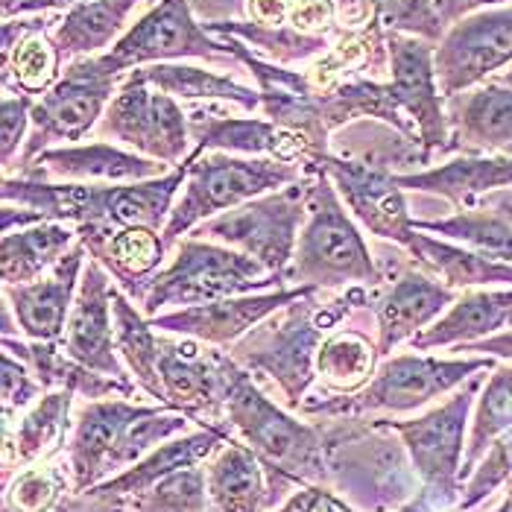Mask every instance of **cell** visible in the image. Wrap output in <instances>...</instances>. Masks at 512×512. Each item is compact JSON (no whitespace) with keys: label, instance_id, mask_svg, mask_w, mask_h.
Here are the masks:
<instances>
[{"label":"cell","instance_id":"1","mask_svg":"<svg viewBox=\"0 0 512 512\" xmlns=\"http://www.w3.org/2000/svg\"><path fill=\"white\" fill-rule=\"evenodd\" d=\"M328 293L334 290H316L296 299L293 305L267 316L229 349L246 372L276 384L290 413L302 410L308 390L314 387L316 355L328 331L355 311H372L375 302L372 287H349L334 299H328Z\"/></svg>","mask_w":512,"mask_h":512},{"label":"cell","instance_id":"2","mask_svg":"<svg viewBox=\"0 0 512 512\" xmlns=\"http://www.w3.org/2000/svg\"><path fill=\"white\" fill-rule=\"evenodd\" d=\"M328 460V489L357 512H395L413 501L422 480L410 463L404 442L378 419L325 416L319 422Z\"/></svg>","mask_w":512,"mask_h":512},{"label":"cell","instance_id":"3","mask_svg":"<svg viewBox=\"0 0 512 512\" xmlns=\"http://www.w3.org/2000/svg\"><path fill=\"white\" fill-rule=\"evenodd\" d=\"M287 287L349 290L384 287V273L372 246L334 182L319 167H308V217L296 243V255L284 273Z\"/></svg>","mask_w":512,"mask_h":512},{"label":"cell","instance_id":"4","mask_svg":"<svg viewBox=\"0 0 512 512\" xmlns=\"http://www.w3.org/2000/svg\"><path fill=\"white\" fill-rule=\"evenodd\" d=\"M498 360L483 355L434 357L407 352L384 357L372 375V381L352 395H325L302 404V416H375V413H413L428 407L439 395L454 393L477 372L495 369Z\"/></svg>","mask_w":512,"mask_h":512},{"label":"cell","instance_id":"5","mask_svg":"<svg viewBox=\"0 0 512 512\" xmlns=\"http://www.w3.org/2000/svg\"><path fill=\"white\" fill-rule=\"evenodd\" d=\"M278 287H287L284 278L273 276L255 258L237 252L232 246L188 235L173 246L170 261L150 281L138 308L147 319H153L167 311L211 305L220 299L264 293Z\"/></svg>","mask_w":512,"mask_h":512},{"label":"cell","instance_id":"6","mask_svg":"<svg viewBox=\"0 0 512 512\" xmlns=\"http://www.w3.org/2000/svg\"><path fill=\"white\" fill-rule=\"evenodd\" d=\"M185 188L164 226V243L173 246L199 229L205 220L235 211L252 199L281 191L305 179V164H287L267 156L202 153L185 164Z\"/></svg>","mask_w":512,"mask_h":512},{"label":"cell","instance_id":"7","mask_svg":"<svg viewBox=\"0 0 512 512\" xmlns=\"http://www.w3.org/2000/svg\"><path fill=\"white\" fill-rule=\"evenodd\" d=\"M226 425L232 436L243 439L255 454L299 483L328 486V460L319 425L299 422L284 407H278L235 357L226 390Z\"/></svg>","mask_w":512,"mask_h":512},{"label":"cell","instance_id":"8","mask_svg":"<svg viewBox=\"0 0 512 512\" xmlns=\"http://www.w3.org/2000/svg\"><path fill=\"white\" fill-rule=\"evenodd\" d=\"M492 372V369H489ZM486 372H477L463 387H457L451 398L431 407L422 416L413 419H378L384 428H390L407 448L410 463L422 480V495L439 512L457 510L463 498V457L469 442V416L474 401L483 390Z\"/></svg>","mask_w":512,"mask_h":512},{"label":"cell","instance_id":"9","mask_svg":"<svg viewBox=\"0 0 512 512\" xmlns=\"http://www.w3.org/2000/svg\"><path fill=\"white\" fill-rule=\"evenodd\" d=\"M94 138L161 161L170 170L182 167L194 150L188 109L150 85L141 68L123 74Z\"/></svg>","mask_w":512,"mask_h":512},{"label":"cell","instance_id":"10","mask_svg":"<svg viewBox=\"0 0 512 512\" xmlns=\"http://www.w3.org/2000/svg\"><path fill=\"white\" fill-rule=\"evenodd\" d=\"M188 59L208 62L217 71L249 77V71L237 62L232 47L202 27V21L191 9V0H158L153 9L135 18V24L109 53H103V62L120 77L135 68Z\"/></svg>","mask_w":512,"mask_h":512},{"label":"cell","instance_id":"11","mask_svg":"<svg viewBox=\"0 0 512 512\" xmlns=\"http://www.w3.org/2000/svg\"><path fill=\"white\" fill-rule=\"evenodd\" d=\"M120 79L123 77L103 62V56H88L65 65L56 85L36 100L30 138L18 158V170L47 150L71 147L94 135L112 97L118 94Z\"/></svg>","mask_w":512,"mask_h":512},{"label":"cell","instance_id":"12","mask_svg":"<svg viewBox=\"0 0 512 512\" xmlns=\"http://www.w3.org/2000/svg\"><path fill=\"white\" fill-rule=\"evenodd\" d=\"M305 217H308V167H305V179L252 199L235 211L217 214L191 235L232 246L237 252L255 258L258 264H264L273 276L284 278L296 255Z\"/></svg>","mask_w":512,"mask_h":512},{"label":"cell","instance_id":"13","mask_svg":"<svg viewBox=\"0 0 512 512\" xmlns=\"http://www.w3.org/2000/svg\"><path fill=\"white\" fill-rule=\"evenodd\" d=\"M232 355L161 331V404L188 416L197 428H229L226 425V390H229Z\"/></svg>","mask_w":512,"mask_h":512},{"label":"cell","instance_id":"14","mask_svg":"<svg viewBox=\"0 0 512 512\" xmlns=\"http://www.w3.org/2000/svg\"><path fill=\"white\" fill-rule=\"evenodd\" d=\"M442 97L501 77L512 65V3L480 9L445 30L434 50Z\"/></svg>","mask_w":512,"mask_h":512},{"label":"cell","instance_id":"15","mask_svg":"<svg viewBox=\"0 0 512 512\" xmlns=\"http://www.w3.org/2000/svg\"><path fill=\"white\" fill-rule=\"evenodd\" d=\"M387 47H390V88L401 112L410 118L416 129V141L428 164L434 158L448 156V109L445 97L439 91L434 65V41L416 39V36H401V33H387Z\"/></svg>","mask_w":512,"mask_h":512},{"label":"cell","instance_id":"16","mask_svg":"<svg viewBox=\"0 0 512 512\" xmlns=\"http://www.w3.org/2000/svg\"><path fill=\"white\" fill-rule=\"evenodd\" d=\"M322 170L334 182L340 199L352 211L360 229L369 235L390 240L398 249H407L416 237V217L410 214L407 191L398 185L395 173L378 164L328 153Z\"/></svg>","mask_w":512,"mask_h":512},{"label":"cell","instance_id":"17","mask_svg":"<svg viewBox=\"0 0 512 512\" xmlns=\"http://www.w3.org/2000/svg\"><path fill=\"white\" fill-rule=\"evenodd\" d=\"M223 106L226 103H197L194 109H188L191 141H194V150L188 158H197L202 153H232V156L278 158L305 167L322 164V158L316 156L314 147L302 135L281 129L273 120L255 118L249 112L229 115L223 112Z\"/></svg>","mask_w":512,"mask_h":512},{"label":"cell","instance_id":"18","mask_svg":"<svg viewBox=\"0 0 512 512\" xmlns=\"http://www.w3.org/2000/svg\"><path fill=\"white\" fill-rule=\"evenodd\" d=\"M205 477L214 512H273L302 486L237 436H229L208 457Z\"/></svg>","mask_w":512,"mask_h":512},{"label":"cell","instance_id":"19","mask_svg":"<svg viewBox=\"0 0 512 512\" xmlns=\"http://www.w3.org/2000/svg\"><path fill=\"white\" fill-rule=\"evenodd\" d=\"M115 281L97 264L88 258L85 273L79 281L77 299L68 316V328L62 337L65 355L74 357L77 363L112 375L123 384H135L129 369L123 366L118 355V340H115ZM138 387V384H135Z\"/></svg>","mask_w":512,"mask_h":512},{"label":"cell","instance_id":"20","mask_svg":"<svg viewBox=\"0 0 512 512\" xmlns=\"http://www.w3.org/2000/svg\"><path fill=\"white\" fill-rule=\"evenodd\" d=\"M308 293H316V287H278V290H264V293L220 299L211 305L167 311V314L153 316L150 322L164 334L191 337V340L217 346V349H232L240 337H246L267 316L293 305L296 299H302Z\"/></svg>","mask_w":512,"mask_h":512},{"label":"cell","instance_id":"21","mask_svg":"<svg viewBox=\"0 0 512 512\" xmlns=\"http://www.w3.org/2000/svg\"><path fill=\"white\" fill-rule=\"evenodd\" d=\"M460 290H451L439 278L425 273L413 261L401 267L387 287L375 290L372 314L378 325V355L390 357L401 346L431 328L457 302Z\"/></svg>","mask_w":512,"mask_h":512},{"label":"cell","instance_id":"22","mask_svg":"<svg viewBox=\"0 0 512 512\" xmlns=\"http://www.w3.org/2000/svg\"><path fill=\"white\" fill-rule=\"evenodd\" d=\"M88 258L91 255H88L85 243L77 240L74 249L39 281L3 284V299L12 305L18 325H21V334L27 340L62 343Z\"/></svg>","mask_w":512,"mask_h":512},{"label":"cell","instance_id":"23","mask_svg":"<svg viewBox=\"0 0 512 512\" xmlns=\"http://www.w3.org/2000/svg\"><path fill=\"white\" fill-rule=\"evenodd\" d=\"M150 404L129 401L123 395L103 401H82L74 416V431L68 439V472L74 495H85L88 489L100 486L109 474V460L123 431L147 413Z\"/></svg>","mask_w":512,"mask_h":512},{"label":"cell","instance_id":"24","mask_svg":"<svg viewBox=\"0 0 512 512\" xmlns=\"http://www.w3.org/2000/svg\"><path fill=\"white\" fill-rule=\"evenodd\" d=\"M170 173L167 164L138 156L112 141L71 144L41 153L36 161L12 176H36L53 182H82V185H132Z\"/></svg>","mask_w":512,"mask_h":512},{"label":"cell","instance_id":"25","mask_svg":"<svg viewBox=\"0 0 512 512\" xmlns=\"http://www.w3.org/2000/svg\"><path fill=\"white\" fill-rule=\"evenodd\" d=\"M445 109L448 156H512V85L489 79L448 97Z\"/></svg>","mask_w":512,"mask_h":512},{"label":"cell","instance_id":"26","mask_svg":"<svg viewBox=\"0 0 512 512\" xmlns=\"http://www.w3.org/2000/svg\"><path fill=\"white\" fill-rule=\"evenodd\" d=\"M407 194L445 202L454 214L472 211L495 191L512 188V156H448L439 164L395 173Z\"/></svg>","mask_w":512,"mask_h":512},{"label":"cell","instance_id":"27","mask_svg":"<svg viewBox=\"0 0 512 512\" xmlns=\"http://www.w3.org/2000/svg\"><path fill=\"white\" fill-rule=\"evenodd\" d=\"M79 240L135 305L170 261L164 235L150 226H88L79 229Z\"/></svg>","mask_w":512,"mask_h":512},{"label":"cell","instance_id":"28","mask_svg":"<svg viewBox=\"0 0 512 512\" xmlns=\"http://www.w3.org/2000/svg\"><path fill=\"white\" fill-rule=\"evenodd\" d=\"M53 12L3 18V91L44 97L62 77L65 62L53 41Z\"/></svg>","mask_w":512,"mask_h":512},{"label":"cell","instance_id":"29","mask_svg":"<svg viewBox=\"0 0 512 512\" xmlns=\"http://www.w3.org/2000/svg\"><path fill=\"white\" fill-rule=\"evenodd\" d=\"M74 401L77 395L71 390H50L27 413H21L15 425L3 428V483L41 460L68 451Z\"/></svg>","mask_w":512,"mask_h":512},{"label":"cell","instance_id":"30","mask_svg":"<svg viewBox=\"0 0 512 512\" xmlns=\"http://www.w3.org/2000/svg\"><path fill=\"white\" fill-rule=\"evenodd\" d=\"M229 436H232L229 428H197V431L173 436L164 445H158L156 451H150L144 460H138L135 466H129L126 472L103 480L100 486H94L88 492L91 495H100V498H112V501L123 504V510H126L129 501H135L138 495H144L147 489H153L158 480H164L167 474L208 463V457Z\"/></svg>","mask_w":512,"mask_h":512},{"label":"cell","instance_id":"31","mask_svg":"<svg viewBox=\"0 0 512 512\" xmlns=\"http://www.w3.org/2000/svg\"><path fill=\"white\" fill-rule=\"evenodd\" d=\"M507 328H512V287L504 290L474 287V290H463L457 302L431 328H425L419 337L410 340V346L413 352L460 349L477 340L495 337Z\"/></svg>","mask_w":512,"mask_h":512},{"label":"cell","instance_id":"32","mask_svg":"<svg viewBox=\"0 0 512 512\" xmlns=\"http://www.w3.org/2000/svg\"><path fill=\"white\" fill-rule=\"evenodd\" d=\"M158 0H88L65 9L53 24V41L65 65L109 53L132 27V15L153 9Z\"/></svg>","mask_w":512,"mask_h":512},{"label":"cell","instance_id":"33","mask_svg":"<svg viewBox=\"0 0 512 512\" xmlns=\"http://www.w3.org/2000/svg\"><path fill=\"white\" fill-rule=\"evenodd\" d=\"M416 267L439 278L451 290H474V287H512V267L492 261L469 246H460L454 240L419 232L404 249Z\"/></svg>","mask_w":512,"mask_h":512},{"label":"cell","instance_id":"34","mask_svg":"<svg viewBox=\"0 0 512 512\" xmlns=\"http://www.w3.org/2000/svg\"><path fill=\"white\" fill-rule=\"evenodd\" d=\"M141 71L150 85L179 103H226L249 115L261 109L258 88L240 82L237 74H217V68H199L191 62H158Z\"/></svg>","mask_w":512,"mask_h":512},{"label":"cell","instance_id":"35","mask_svg":"<svg viewBox=\"0 0 512 512\" xmlns=\"http://www.w3.org/2000/svg\"><path fill=\"white\" fill-rule=\"evenodd\" d=\"M79 240L71 223L47 220L39 226L0 237V276L3 284H30L47 276Z\"/></svg>","mask_w":512,"mask_h":512},{"label":"cell","instance_id":"36","mask_svg":"<svg viewBox=\"0 0 512 512\" xmlns=\"http://www.w3.org/2000/svg\"><path fill=\"white\" fill-rule=\"evenodd\" d=\"M319 97H322V115H325V123L331 132L352 123V120H378L395 132H401L404 138H410L413 144H419L416 129H413L410 118L401 112L387 79H346Z\"/></svg>","mask_w":512,"mask_h":512},{"label":"cell","instance_id":"37","mask_svg":"<svg viewBox=\"0 0 512 512\" xmlns=\"http://www.w3.org/2000/svg\"><path fill=\"white\" fill-rule=\"evenodd\" d=\"M115 340L123 366L129 369L138 390L161 404V378H158V360H161V331L144 311L115 287Z\"/></svg>","mask_w":512,"mask_h":512},{"label":"cell","instance_id":"38","mask_svg":"<svg viewBox=\"0 0 512 512\" xmlns=\"http://www.w3.org/2000/svg\"><path fill=\"white\" fill-rule=\"evenodd\" d=\"M378 363V343L360 328H337L325 337L316 355V378H322L328 395H352L372 381Z\"/></svg>","mask_w":512,"mask_h":512},{"label":"cell","instance_id":"39","mask_svg":"<svg viewBox=\"0 0 512 512\" xmlns=\"http://www.w3.org/2000/svg\"><path fill=\"white\" fill-rule=\"evenodd\" d=\"M512 431V363H498L474 401V416L469 425V442L463 457V480L477 469L486 451Z\"/></svg>","mask_w":512,"mask_h":512},{"label":"cell","instance_id":"40","mask_svg":"<svg viewBox=\"0 0 512 512\" xmlns=\"http://www.w3.org/2000/svg\"><path fill=\"white\" fill-rule=\"evenodd\" d=\"M416 229L439 235L445 240H454L460 246H469L474 252L510 264L512 267V223L507 217L489 211V208H472V211H457L445 214L436 220H422L416 217Z\"/></svg>","mask_w":512,"mask_h":512},{"label":"cell","instance_id":"41","mask_svg":"<svg viewBox=\"0 0 512 512\" xmlns=\"http://www.w3.org/2000/svg\"><path fill=\"white\" fill-rule=\"evenodd\" d=\"M62 457V454H59ZM59 457L41 460L36 466L18 472L6 480L3 512H53L74 489L68 460L56 463Z\"/></svg>","mask_w":512,"mask_h":512},{"label":"cell","instance_id":"42","mask_svg":"<svg viewBox=\"0 0 512 512\" xmlns=\"http://www.w3.org/2000/svg\"><path fill=\"white\" fill-rule=\"evenodd\" d=\"M191 425L194 422L188 416H182V413H176V410H170L164 404H150L147 413H141L118 439V445L112 451V460H109L106 480L115 477V474L126 472L138 460H144L150 451H156L158 445H164L167 439L188 434Z\"/></svg>","mask_w":512,"mask_h":512},{"label":"cell","instance_id":"43","mask_svg":"<svg viewBox=\"0 0 512 512\" xmlns=\"http://www.w3.org/2000/svg\"><path fill=\"white\" fill-rule=\"evenodd\" d=\"M126 512H214L208 498L205 463L167 474L153 489L129 501Z\"/></svg>","mask_w":512,"mask_h":512},{"label":"cell","instance_id":"44","mask_svg":"<svg viewBox=\"0 0 512 512\" xmlns=\"http://www.w3.org/2000/svg\"><path fill=\"white\" fill-rule=\"evenodd\" d=\"M372 9L384 33H401L439 44L448 30L436 9V0H372Z\"/></svg>","mask_w":512,"mask_h":512},{"label":"cell","instance_id":"45","mask_svg":"<svg viewBox=\"0 0 512 512\" xmlns=\"http://www.w3.org/2000/svg\"><path fill=\"white\" fill-rule=\"evenodd\" d=\"M507 483H512V431L501 436L477 463V469L469 474L463 486V498L454 512H474Z\"/></svg>","mask_w":512,"mask_h":512},{"label":"cell","instance_id":"46","mask_svg":"<svg viewBox=\"0 0 512 512\" xmlns=\"http://www.w3.org/2000/svg\"><path fill=\"white\" fill-rule=\"evenodd\" d=\"M33 109H36V97L3 91V103H0V158H3V173L6 176L15 173V164L24 153V144L30 138V126H33Z\"/></svg>","mask_w":512,"mask_h":512},{"label":"cell","instance_id":"47","mask_svg":"<svg viewBox=\"0 0 512 512\" xmlns=\"http://www.w3.org/2000/svg\"><path fill=\"white\" fill-rule=\"evenodd\" d=\"M0 372H3V428H9L47 390H44V384L24 360L6 355V352H3V360H0Z\"/></svg>","mask_w":512,"mask_h":512},{"label":"cell","instance_id":"48","mask_svg":"<svg viewBox=\"0 0 512 512\" xmlns=\"http://www.w3.org/2000/svg\"><path fill=\"white\" fill-rule=\"evenodd\" d=\"M273 512H355L334 489L328 486H311L302 483L299 489L290 492V498Z\"/></svg>","mask_w":512,"mask_h":512},{"label":"cell","instance_id":"49","mask_svg":"<svg viewBox=\"0 0 512 512\" xmlns=\"http://www.w3.org/2000/svg\"><path fill=\"white\" fill-rule=\"evenodd\" d=\"M249 0H191V9L202 24H223V21H246Z\"/></svg>","mask_w":512,"mask_h":512},{"label":"cell","instance_id":"50","mask_svg":"<svg viewBox=\"0 0 512 512\" xmlns=\"http://www.w3.org/2000/svg\"><path fill=\"white\" fill-rule=\"evenodd\" d=\"M512 0H436V9L445 21V27L457 24L460 18L480 12V9H495V6H510Z\"/></svg>","mask_w":512,"mask_h":512},{"label":"cell","instance_id":"51","mask_svg":"<svg viewBox=\"0 0 512 512\" xmlns=\"http://www.w3.org/2000/svg\"><path fill=\"white\" fill-rule=\"evenodd\" d=\"M454 352L495 357V360H507V363H512V328L495 334V337H486V340H477V343H469V346H460V349H454Z\"/></svg>","mask_w":512,"mask_h":512},{"label":"cell","instance_id":"52","mask_svg":"<svg viewBox=\"0 0 512 512\" xmlns=\"http://www.w3.org/2000/svg\"><path fill=\"white\" fill-rule=\"evenodd\" d=\"M53 512H126L123 510V504L118 501H112V498H100V495H91V492H85V495H68L59 507Z\"/></svg>","mask_w":512,"mask_h":512},{"label":"cell","instance_id":"53","mask_svg":"<svg viewBox=\"0 0 512 512\" xmlns=\"http://www.w3.org/2000/svg\"><path fill=\"white\" fill-rule=\"evenodd\" d=\"M88 3V0H27L18 15H44V12H65L71 6ZM15 18V15H12Z\"/></svg>","mask_w":512,"mask_h":512},{"label":"cell","instance_id":"54","mask_svg":"<svg viewBox=\"0 0 512 512\" xmlns=\"http://www.w3.org/2000/svg\"><path fill=\"white\" fill-rule=\"evenodd\" d=\"M395 512H439V510H436L434 504H431V501H428V498H425V495L419 492V495H416V498H413L410 504H404L401 510H395Z\"/></svg>","mask_w":512,"mask_h":512},{"label":"cell","instance_id":"55","mask_svg":"<svg viewBox=\"0 0 512 512\" xmlns=\"http://www.w3.org/2000/svg\"><path fill=\"white\" fill-rule=\"evenodd\" d=\"M495 205H498L501 217H507V220H510V223H512V188H507V191H501V194H498V202H495Z\"/></svg>","mask_w":512,"mask_h":512},{"label":"cell","instance_id":"56","mask_svg":"<svg viewBox=\"0 0 512 512\" xmlns=\"http://www.w3.org/2000/svg\"><path fill=\"white\" fill-rule=\"evenodd\" d=\"M24 3H27V0H3V3H0V9H3V18H12V15H18Z\"/></svg>","mask_w":512,"mask_h":512},{"label":"cell","instance_id":"57","mask_svg":"<svg viewBox=\"0 0 512 512\" xmlns=\"http://www.w3.org/2000/svg\"><path fill=\"white\" fill-rule=\"evenodd\" d=\"M492 512H512L510 492H507V498H504V501H501V504H498V507H495V510H492Z\"/></svg>","mask_w":512,"mask_h":512},{"label":"cell","instance_id":"58","mask_svg":"<svg viewBox=\"0 0 512 512\" xmlns=\"http://www.w3.org/2000/svg\"><path fill=\"white\" fill-rule=\"evenodd\" d=\"M495 79H501V82H507V85H512V65H510V68H507V71H504V74H501V77H495Z\"/></svg>","mask_w":512,"mask_h":512}]
</instances>
